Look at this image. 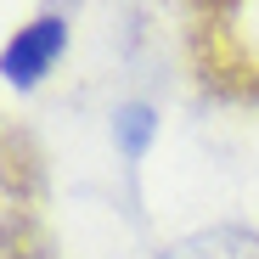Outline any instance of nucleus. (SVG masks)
<instances>
[{
	"label": "nucleus",
	"mask_w": 259,
	"mask_h": 259,
	"mask_svg": "<svg viewBox=\"0 0 259 259\" xmlns=\"http://www.w3.org/2000/svg\"><path fill=\"white\" fill-rule=\"evenodd\" d=\"M203 34L220 73H242L248 84H259V0H208Z\"/></svg>",
	"instance_id": "1"
},
{
	"label": "nucleus",
	"mask_w": 259,
	"mask_h": 259,
	"mask_svg": "<svg viewBox=\"0 0 259 259\" xmlns=\"http://www.w3.org/2000/svg\"><path fill=\"white\" fill-rule=\"evenodd\" d=\"M62 46H68V23L62 17H34L28 28H17L12 46L0 51V73L12 84H39L51 73V62L62 57Z\"/></svg>",
	"instance_id": "2"
},
{
	"label": "nucleus",
	"mask_w": 259,
	"mask_h": 259,
	"mask_svg": "<svg viewBox=\"0 0 259 259\" xmlns=\"http://www.w3.org/2000/svg\"><path fill=\"white\" fill-rule=\"evenodd\" d=\"M113 136H118V147H124L130 158H141L147 141H152V107H124L118 124H113Z\"/></svg>",
	"instance_id": "3"
}]
</instances>
